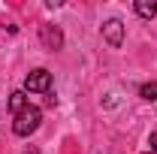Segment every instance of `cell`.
Segmentation results:
<instances>
[{
	"instance_id": "5",
	"label": "cell",
	"mask_w": 157,
	"mask_h": 154,
	"mask_svg": "<svg viewBox=\"0 0 157 154\" xmlns=\"http://www.w3.org/2000/svg\"><path fill=\"white\" fill-rule=\"evenodd\" d=\"M136 15H142V18H154L157 15V3L154 0H136Z\"/></svg>"
},
{
	"instance_id": "7",
	"label": "cell",
	"mask_w": 157,
	"mask_h": 154,
	"mask_svg": "<svg viewBox=\"0 0 157 154\" xmlns=\"http://www.w3.org/2000/svg\"><path fill=\"white\" fill-rule=\"evenodd\" d=\"M139 97H142V100H151V103H154V100H157V82H145V85L139 88Z\"/></svg>"
},
{
	"instance_id": "10",
	"label": "cell",
	"mask_w": 157,
	"mask_h": 154,
	"mask_svg": "<svg viewBox=\"0 0 157 154\" xmlns=\"http://www.w3.org/2000/svg\"><path fill=\"white\" fill-rule=\"evenodd\" d=\"M145 154H154V151H145Z\"/></svg>"
},
{
	"instance_id": "8",
	"label": "cell",
	"mask_w": 157,
	"mask_h": 154,
	"mask_svg": "<svg viewBox=\"0 0 157 154\" xmlns=\"http://www.w3.org/2000/svg\"><path fill=\"white\" fill-rule=\"evenodd\" d=\"M148 145H151V151L157 154V130H154V133H151V136H148Z\"/></svg>"
},
{
	"instance_id": "3",
	"label": "cell",
	"mask_w": 157,
	"mask_h": 154,
	"mask_svg": "<svg viewBox=\"0 0 157 154\" xmlns=\"http://www.w3.org/2000/svg\"><path fill=\"white\" fill-rule=\"evenodd\" d=\"M103 39H106L112 48H121V42H124V21L121 18H109L103 24Z\"/></svg>"
},
{
	"instance_id": "2",
	"label": "cell",
	"mask_w": 157,
	"mask_h": 154,
	"mask_svg": "<svg viewBox=\"0 0 157 154\" xmlns=\"http://www.w3.org/2000/svg\"><path fill=\"white\" fill-rule=\"evenodd\" d=\"M48 88H52V73H48V70H33V73H27L24 91H30V94H45Z\"/></svg>"
},
{
	"instance_id": "4",
	"label": "cell",
	"mask_w": 157,
	"mask_h": 154,
	"mask_svg": "<svg viewBox=\"0 0 157 154\" xmlns=\"http://www.w3.org/2000/svg\"><path fill=\"white\" fill-rule=\"evenodd\" d=\"M39 39L45 48H60L63 45V33L58 24H39Z\"/></svg>"
},
{
	"instance_id": "6",
	"label": "cell",
	"mask_w": 157,
	"mask_h": 154,
	"mask_svg": "<svg viewBox=\"0 0 157 154\" xmlns=\"http://www.w3.org/2000/svg\"><path fill=\"white\" fill-rule=\"evenodd\" d=\"M27 106H30V103H27V94H24V91H15V94L9 97V109H12L15 115H18L21 109H27Z\"/></svg>"
},
{
	"instance_id": "1",
	"label": "cell",
	"mask_w": 157,
	"mask_h": 154,
	"mask_svg": "<svg viewBox=\"0 0 157 154\" xmlns=\"http://www.w3.org/2000/svg\"><path fill=\"white\" fill-rule=\"evenodd\" d=\"M39 124H42V112H39L36 106H27V109H21L18 115H15L12 130H15V136H30L33 130H39Z\"/></svg>"
},
{
	"instance_id": "9",
	"label": "cell",
	"mask_w": 157,
	"mask_h": 154,
	"mask_svg": "<svg viewBox=\"0 0 157 154\" xmlns=\"http://www.w3.org/2000/svg\"><path fill=\"white\" fill-rule=\"evenodd\" d=\"M24 154H39V151H36V148H30V151H24Z\"/></svg>"
}]
</instances>
